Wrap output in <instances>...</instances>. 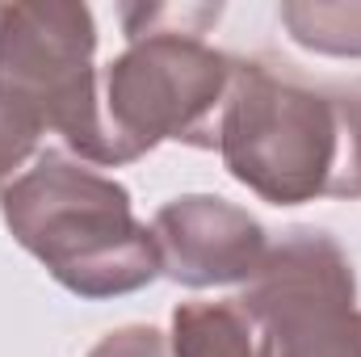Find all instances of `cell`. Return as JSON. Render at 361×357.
Instances as JSON below:
<instances>
[{
  "label": "cell",
  "instance_id": "8992f818",
  "mask_svg": "<svg viewBox=\"0 0 361 357\" xmlns=\"http://www.w3.org/2000/svg\"><path fill=\"white\" fill-rule=\"evenodd\" d=\"M164 273L189 286H248L265 265L269 231L244 206L219 193H180L164 202L152 219Z\"/></svg>",
  "mask_w": 361,
  "mask_h": 357
},
{
  "label": "cell",
  "instance_id": "3957f363",
  "mask_svg": "<svg viewBox=\"0 0 361 357\" xmlns=\"http://www.w3.org/2000/svg\"><path fill=\"white\" fill-rule=\"evenodd\" d=\"M0 219L63 290L92 303L135 294L164 273L152 227L135 219L130 189L63 152H42L0 189Z\"/></svg>",
  "mask_w": 361,
  "mask_h": 357
},
{
  "label": "cell",
  "instance_id": "5b68a950",
  "mask_svg": "<svg viewBox=\"0 0 361 357\" xmlns=\"http://www.w3.org/2000/svg\"><path fill=\"white\" fill-rule=\"evenodd\" d=\"M235 303L257 324L261 357H361L353 261L328 231H286Z\"/></svg>",
  "mask_w": 361,
  "mask_h": 357
},
{
  "label": "cell",
  "instance_id": "30bf717a",
  "mask_svg": "<svg viewBox=\"0 0 361 357\" xmlns=\"http://www.w3.org/2000/svg\"><path fill=\"white\" fill-rule=\"evenodd\" d=\"M89 357H169L164 332L152 324H126L105 332L97 345L89 349Z\"/></svg>",
  "mask_w": 361,
  "mask_h": 357
},
{
  "label": "cell",
  "instance_id": "6da1fadb",
  "mask_svg": "<svg viewBox=\"0 0 361 357\" xmlns=\"http://www.w3.org/2000/svg\"><path fill=\"white\" fill-rule=\"evenodd\" d=\"M214 147L227 173L273 206L361 198V97L235 59Z\"/></svg>",
  "mask_w": 361,
  "mask_h": 357
},
{
  "label": "cell",
  "instance_id": "9c48e42d",
  "mask_svg": "<svg viewBox=\"0 0 361 357\" xmlns=\"http://www.w3.org/2000/svg\"><path fill=\"white\" fill-rule=\"evenodd\" d=\"M42 131H47L42 114L25 97H17L8 85H0V189L38 152Z\"/></svg>",
  "mask_w": 361,
  "mask_h": 357
},
{
  "label": "cell",
  "instance_id": "7a4b0ae2",
  "mask_svg": "<svg viewBox=\"0 0 361 357\" xmlns=\"http://www.w3.org/2000/svg\"><path fill=\"white\" fill-rule=\"evenodd\" d=\"M219 13V4L122 8L126 51L101 76V122L114 164H130L160 143H219V114L235 68L231 55L202 38Z\"/></svg>",
  "mask_w": 361,
  "mask_h": 357
},
{
  "label": "cell",
  "instance_id": "277c9868",
  "mask_svg": "<svg viewBox=\"0 0 361 357\" xmlns=\"http://www.w3.org/2000/svg\"><path fill=\"white\" fill-rule=\"evenodd\" d=\"M97 21L76 0H13L0 4V85L25 97L47 131L80 160L114 164L101 89H97Z\"/></svg>",
  "mask_w": 361,
  "mask_h": 357
},
{
  "label": "cell",
  "instance_id": "ba28073f",
  "mask_svg": "<svg viewBox=\"0 0 361 357\" xmlns=\"http://www.w3.org/2000/svg\"><path fill=\"white\" fill-rule=\"evenodd\" d=\"M281 25L290 38L315 55H336V59H361V0H290L277 8Z\"/></svg>",
  "mask_w": 361,
  "mask_h": 357
},
{
  "label": "cell",
  "instance_id": "52a82bcc",
  "mask_svg": "<svg viewBox=\"0 0 361 357\" xmlns=\"http://www.w3.org/2000/svg\"><path fill=\"white\" fill-rule=\"evenodd\" d=\"M173 357H261L257 324L235 298L180 303L173 311Z\"/></svg>",
  "mask_w": 361,
  "mask_h": 357
}]
</instances>
